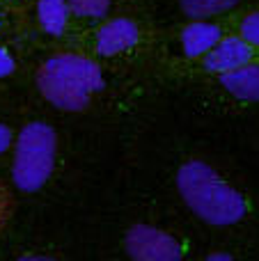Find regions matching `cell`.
Here are the masks:
<instances>
[{
  "mask_svg": "<svg viewBox=\"0 0 259 261\" xmlns=\"http://www.w3.org/2000/svg\"><path fill=\"white\" fill-rule=\"evenodd\" d=\"M9 144H12V130H9L7 126H3V124H0V153L7 151Z\"/></svg>",
  "mask_w": 259,
  "mask_h": 261,
  "instance_id": "5bb4252c",
  "label": "cell"
},
{
  "mask_svg": "<svg viewBox=\"0 0 259 261\" xmlns=\"http://www.w3.org/2000/svg\"><path fill=\"white\" fill-rule=\"evenodd\" d=\"M220 83L232 96L243 101H259V64H243L234 71L220 73Z\"/></svg>",
  "mask_w": 259,
  "mask_h": 261,
  "instance_id": "ba28073f",
  "label": "cell"
},
{
  "mask_svg": "<svg viewBox=\"0 0 259 261\" xmlns=\"http://www.w3.org/2000/svg\"><path fill=\"white\" fill-rule=\"evenodd\" d=\"M241 37L250 46H257V48H259V12H252V14H248V16L243 18Z\"/></svg>",
  "mask_w": 259,
  "mask_h": 261,
  "instance_id": "7c38bea8",
  "label": "cell"
},
{
  "mask_svg": "<svg viewBox=\"0 0 259 261\" xmlns=\"http://www.w3.org/2000/svg\"><path fill=\"white\" fill-rule=\"evenodd\" d=\"M55 130L48 124L32 122L18 133L12 176L23 193H35L48 181L55 163Z\"/></svg>",
  "mask_w": 259,
  "mask_h": 261,
  "instance_id": "3957f363",
  "label": "cell"
},
{
  "mask_svg": "<svg viewBox=\"0 0 259 261\" xmlns=\"http://www.w3.org/2000/svg\"><path fill=\"white\" fill-rule=\"evenodd\" d=\"M220 39V28L214 23H188L182 32V48L188 58H200L209 53Z\"/></svg>",
  "mask_w": 259,
  "mask_h": 261,
  "instance_id": "52a82bcc",
  "label": "cell"
},
{
  "mask_svg": "<svg viewBox=\"0 0 259 261\" xmlns=\"http://www.w3.org/2000/svg\"><path fill=\"white\" fill-rule=\"evenodd\" d=\"M41 94L48 103L62 110H83L90 96L103 87V76L96 62L73 53L53 55L37 76Z\"/></svg>",
  "mask_w": 259,
  "mask_h": 261,
  "instance_id": "7a4b0ae2",
  "label": "cell"
},
{
  "mask_svg": "<svg viewBox=\"0 0 259 261\" xmlns=\"http://www.w3.org/2000/svg\"><path fill=\"white\" fill-rule=\"evenodd\" d=\"M128 257L136 261H177L182 259V248L170 234L156 227L136 225L128 229L124 241Z\"/></svg>",
  "mask_w": 259,
  "mask_h": 261,
  "instance_id": "277c9868",
  "label": "cell"
},
{
  "mask_svg": "<svg viewBox=\"0 0 259 261\" xmlns=\"http://www.w3.org/2000/svg\"><path fill=\"white\" fill-rule=\"evenodd\" d=\"M69 7L73 14L78 16H87V18H99L108 12L110 0H67Z\"/></svg>",
  "mask_w": 259,
  "mask_h": 261,
  "instance_id": "8fae6325",
  "label": "cell"
},
{
  "mask_svg": "<svg viewBox=\"0 0 259 261\" xmlns=\"http://www.w3.org/2000/svg\"><path fill=\"white\" fill-rule=\"evenodd\" d=\"M69 3L64 0H39L37 5V16L39 23L48 35H62L67 28V18H69Z\"/></svg>",
  "mask_w": 259,
  "mask_h": 261,
  "instance_id": "9c48e42d",
  "label": "cell"
},
{
  "mask_svg": "<svg viewBox=\"0 0 259 261\" xmlns=\"http://www.w3.org/2000/svg\"><path fill=\"white\" fill-rule=\"evenodd\" d=\"M216 259L229 261V259H232V254H225V252H214V254H209V261H216Z\"/></svg>",
  "mask_w": 259,
  "mask_h": 261,
  "instance_id": "9a60e30c",
  "label": "cell"
},
{
  "mask_svg": "<svg viewBox=\"0 0 259 261\" xmlns=\"http://www.w3.org/2000/svg\"><path fill=\"white\" fill-rule=\"evenodd\" d=\"M252 60V46L246 39H239V37H225L220 39L214 48L206 53V69L216 73H227L234 69L243 67Z\"/></svg>",
  "mask_w": 259,
  "mask_h": 261,
  "instance_id": "5b68a950",
  "label": "cell"
},
{
  "mask_svg": "<svg viewBox=\"0 0 259 261\" xmlns=\"http://www.w3.org/2000/svg\"><path fill=\"white\" fill-rule=\"evenodd\" d=\"M14 71V60L7 50H0V78L3 76H9Z\"/></svg>",
  "mask_w": 259,
  "mask_h": 261,
  "instance_id": "4fadbf2b",
  "label": "cell"
},
{
  "mask_svg": "<svg viewBox=\"0 0 259 261\" xmlns=\"http://www.w3.org/2000/svg\"><path fill=\"white\" fill-rule=\"evenodd\" d=\"M138 25L131 18H113L96 35V50L101 55H117L138 41Z\"/></svg>",
  "mask_w": 259,
  "mask_h": 261,
  "instance_id": "8992f818",
  "label": "cell"
},
{
  "mask_svg": "<svg viewBox=\"0 0 259 261\" xmlns=\"http://www.w3.org/2000/svg\"><path fill=\"white\" fill-rule=\"evenodd\" d=\"M239 0H182V9L191 18H206L232 9Z\"/></svg>",
  "mask_w": 259,
  "mask_h": 261,
  "instance_id": "30bf717a",
  "label": "cell"
},
{
  "mask_svg": "<svg viewBox=\"0 0 259 261\" xmlns=\"http://www.w3.org/2000/svg\"><path fill=\"white\" fill-rule=\"evenodd\" d=\"M177 186L191 211L209 225L227 227L246 216V202L239 190H234L202 161H191L182 165L177 174Z\"/></svg>",
  "mask_w": 259,
  "mask_h": 261,
  "instance_id": "6da1fadb",
  "label": "cell"
}]
</instances>
